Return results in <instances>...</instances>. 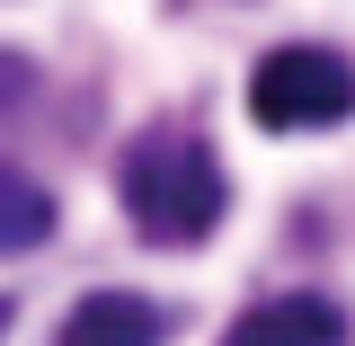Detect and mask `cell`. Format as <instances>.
Listing matches in <instances>:
<instances>
[{"mask_svg": "<svg viewBox=\"0 0 355 346\" xmlns=\"http://www.w3.org/2000/svg\"><path fill=\"white\" fill-rule=\"evenodd\" d=\"M27 89H36V62L27 53H0V107H18Z\"/></svg>", "mask_w": 355, "mask_h": 346, "instance_id": "cell-6", "label": "cell"}, {"mask_svg": "<svg viewBox=\"0 0 355 346\" xmlns=\"http://www.w3.org/2000/svg\"><path fill=\"white\" fill-rule=\"evenodd\" d=\"M116 196H125L133 240H151V249H196V240H214L222 205H231V178H222V160L205 151V133L151 125V133L125 142Z\"/></svg>", "mask_w": 355, "mask_h": 346, "instance_id": "cell-1", "label": "cell"}, {"mask_svg": "<svg viewBox=\"0 0 355 346\" xmlns=\"http://www.w3.org/2000/svg\"><path fill=\"white\" fill-rule=\"evenodd\" d=\"M0 338H9V302H0Z\"/></svg>", "mask_w": 355, "mask_h": 346, "instance_id": "cell-7", "label": "cell"}, {"mask_svg": "<svg viewBox=\"0 0 355 346\" xmlns=\"http://www.w3.org/2000/svg\"><path fill=\"white\" fill-rule=\"evenodd\" d=\"M160 338H169V311L107 284V293H80L62 311V338L53 346H160Z\"/></svg>", "mask_w": 355, "mask_h": 346, "instance_id": "cell-4", "label": "cell"}, {"mask_svg": "<svg viewBox=\"0 0 355 346\" xmlns=\"http://www.w3.org/2000/svg\"><path fill=\"white\" fill-rule=\"evenodd\" d=\"M222 346H347V311L329 293H275V302L240 311Z\"/></svg>", "mask_w": 355, "mask_h": 346, "instance_id": "cell-3", "label": "cell"}, {"mask_svg": "<svg viewBox=\"0 0 355 346\" xmlns=\"http://www.w3.org/2000/svg\"><path fill=\"white\" fill-rule=\"evenodd\" d=\"M249 116L266 133H338L355 116V62L338 44H275L249 71Z\"/></svg>", "mask_w": 355, "mask_h": 346, "instance_id": "cell-2", "label": "cell"}, {"mask_svg": "<svg viewBox=\"0 0 355 346\" xmlns=\"http://www.w3.org/2000/svg\"><path fill=\"white\" fill-rule=\"evenodd\" d=\"M44 240H53V196L18 160H0V258H27Z\"/></svg>", "mask_w": 355, "mask_h": 346, "instance_id": "cell-5", "label": "cell"}]
</instances>
